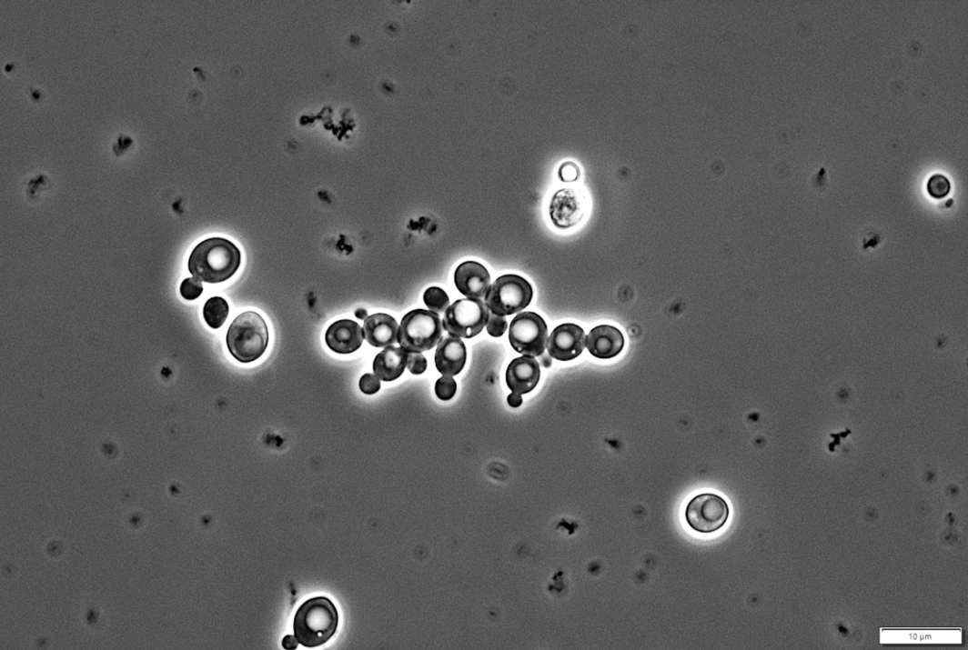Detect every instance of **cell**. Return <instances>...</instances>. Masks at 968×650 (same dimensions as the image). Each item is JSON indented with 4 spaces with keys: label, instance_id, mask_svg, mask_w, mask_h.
Listing matches in <instances>:
<instances>
[{
    "label": "cell",
    "instance_id": "obj_4",
    "mask_svg": "<svg viewBox=\"0 0 968 650\" xmlns=\"http://www.w3.org/2000/svg\"><path fill=\"white\" fill-rule=\"evenodd\" d=\"M443 331V323L438 313L416 309L403 317L398 343L408 353H422L431 350L441 342Z\"/></svg>",
    "mask_w": 968,
    "mask_h": 650
},
{
    "label": "cell",
    "instance_id": "obj_11",
    "mask_svg": "<svg viewBox=\"0 0 968 650\" xmlns=\"http://www.w3.org/2000/svg\"><path fill=\"white\" fill-rule=\"evenodd\" d=\"M458 291L468 298L486 297L491 283L490 275L483 265L467 261L459 265L454 275Z\"/></svg>",
    "mask_w": 968,
    "mask_h": 650
},
{
    "label": "cell",
    "instance_id": "obj_9",
    "mask_svg": "<svg viewBox=\"0 0 968 650\" xmlns=\"http://www.w3.org/2000/svg\"><path fill=\"white\" fill-rule=\"evenodd\" d=\"M588 200L583 191L565 187L555 192L550 203V215L554 226L569 229L583 220Z\"/></svg>",
    "mask_w": 968,
    "mask_h": 650
},
{
    "label": "cell",
    "instance_id": "obj_28",
    "mask_svg": "<svg viewBox=\"0 0 968 650\" xmlns=\"http://www.w3.org/2000/svg\"><path fill=\"white\" fill-rule=\"evenodd\" d=\"M507 401L508 404H509V405L512 407H519L523 403L522 396L515 393L508 396Z\"/></svg>",
    "mask_w": 968,
    "mask_h": 650
},
{
    "label": "cell",
    "instance_id": "obj_19",
    "mask_svg": "<svg viewBox=\"0 0 968 650\" xmlns=\"http://www.w3.org/2000/svg\"><path fill=\"white\" fill-rule=\"evenodd\" d=\"M424 303L430 311L444 313L449 306V298L442 288L431 286L424 294Z\"/></svg>",
    "mask_w": 968,
    "mask_h": 650
},
{
    "label": "cell",
    "instance_id": "obj_14",
    "mask_svg": "<svg viewBox=\"0 0 968 650\" xmlns=\"http://www.w3.org/2000/svg\"><path fill=\"white\" fill-rule=\"evenodd\" d=\"M625 345L621 331L612 325L594 327L589 334L587 347L590 353L600 359H610L619 355Z\"/></svg>",
    "mask_w": 968,
    "mask_h": 650
},
{
    "label": "cell",
    "instance_id": "obj_29",
    "mask_svg": "<svg viewBox=\"0 0 968 650\" xmlns=\"http://www.w3.org/2000/svg\"><path fill=\"white\" fill-rule=\"evenodd\" d=\"M355 315L359 320H366L368 318V311L366 309L359 308L355 312Z\"/></svg>",
    "mask_w": 968,
    "mask_h": 650
},
{
    "label": "cell",
    "instance_id": "obj_6",
    "mask_svg": "<svg viewBox=\"0 0 968 650\" xmlns=\"http://www.w3.org/2000/svg\"><path fill=\"white\" fill-rule=\"evenodd\" d=\"M490 312L480 299L456 301L445 312L443 326L455 338L472 339L489 323Z\"/></svg>",
    "mask_w": 968,
    "mask_h": 650
},
{
    "label": "cell",
    "instance_id": "obj_23",
    "mask_svg": "<svg viewBox=\"0 0 968 650\" xmlns=\"http://www.w3.org/2000/svg\"><path fill=\"white\" fill-rule=\"evenodd\" d=\"M407 367L413 375H422L428 367L427 358L421 353H408Z\"/></svg>",
    "mask_w": 968,
    "mask_h": 650
},
{
    "label": "cell",
    "instance_id": "obj_8",
    "mask_svg": "<svg viewBox=\"0 0 968 650\" xmlns=\"http://www.w3.org/2000/svg\"><path fill=\"white\" fill-rule=\"evenodd\" d=\"M548 326L545 320L535 312H522L510 325L509 341L519 354L540 356L548 345Z\"/></svg>",
    "mask_w": 968,
    "mask_h": 650
},
{
    "label": "cell",
    "instance_id": "obj_7",
    "mask_svg": "<svg viewBox=\"0 0 968 650\" xmlns=\"http://www.w3.org/2000/svg\"><path fill=\"white\" fill-rule=\"evenodd\" d=\"M731 509L721 496L706 493L693 497L688 504L685 518L694 532L710 535L720 531L728 522Z\"/></svg>",
    "mask_w": 968,
    "mask_h": 650
},
{
    "label": "cell",
    "instance_id": "obj_1",
    "mask_svg": "<svg viewBox=\"0 0 968 650\" xmlns=\"http://www.w3.org/2000/svg\"><path fill=\"white\" fill-rule=\"evenodd\" d=\"M239 249L223 237L205 239L188 258L189 273L208 284H219L230 279L239 269Z\"/></svg>",
    "mask_w": 968,
    "mask_h": 650
},
{
    "label": "cell",
    "instance_id": "obj_5",
    "mask_svg": "<svg viewBox=\"0 0 968 650\" xmlns=\"http://www.w3.org/2000/svg\"><path fill=\"white\" fill-rule=\"evenodd\" d=\"M534 291L521 276L507 275L498 278L486 295V305L493 315L510 316L522 311L531 302Z\"/></svg>",
    "mask_w": 968,
    "mask_h": 650
},
{
    "label": "cell",
    "instance_id": "obj_3",
    "mask_svg": "<svg viewBox=\"0 0 968 650\" xmlns=\"http://www.w3.org/2000/svg\"><path fill=\"white\" fill-rule=\"evenodd\" d=\"M230 354L240 364H251L260 358L269 345L267 324L254 311L242 313L230 325L227 335Z\"/></svg>",
    "mask_w": 968,
    "mask_h": 650
},
{
    "label": "cell",
    "instance_id": "obj_18",
    "mask_svg": "<svg viewBox=\"0 0 968 650\" xmlns=\"http://www.w3.org/2000/svg\"><path fill=\"white\" fill-rule=\"evenodd\" d=\"M203 315L209 327L219 329L224 325L229 315V305L227 300L222 297L208 299L205 304Z\"/></svg>",
    "mask_w": 968,
    "mask_h": 650
},
{
    "label": "cell",
    "instance_id": "obj_20",
    "mask_svg": "<svg viewBox=\"0 0 968 650\" xmlns=\"http://www.w3.org/2000/svg\"><path fill=\"white\" fill-rule=\"evenodd\" d=\"M929 195L935 199L946 197L951 191V182L942 175H933L927 184Z\"/></svg>",
    "mask_w": 968,
    "mask_h": 650
},
{
    "label": "cell",
    "instance_id": "obj_21",
    "mask_svg": "<svg viewBox=\"0 0 968 650\" xmlns=\"http://www.w3.org/2000/svg\"><path fill=\"white\" fill-rule=\"evenodd\" d=\"M204 292V286L198 278L191 277L185 279L180 285V294L187 301L198 299Z\"/></svg>",
    "mask_w": 968,
    "mask_h": 650
},
{
    "label": "cell",
    "instance_id": "obj_25",
    "mask_svg": "<svg viewBox=\"0 0 968 650\" xmlns=\"http://www.w3.org/2000/svg\"><path fill=\"white\" fill-rule=\"evenodd\" d=\"M487 325L489 335L494 336V338H499L506 332L508 323L503 316H499L492 313Z\"/></svg>",
    "mask_w": 968,
    "mask_h": 650
},
{
    "label": "cell",
    "instance_id": "obj_10",
    "mask_svg": "<svg viewBox=\"0 0 968 650\" xmlns=\"http://www.w3.org/2000/svg\"><path fill=\"white\" fill-rule=\"evenodd\" d=\"M587 346L584 329L574 324L556 327L548 340L549 355L560 361H570L582 354Z\"/></svg>",
    "mask_w": 968,
    "mask_h": 650
},
{
    "label": "cell",
    "instance_id": "obj_26",
    "mask_svg": "<svg viewBox=\"0 0 968 650\" xmlns=\"http://www.w3.org/2000/svg\"><path fill=\"white\" fill-rule=\"evenodd\" d=\"M560 177L563 182H574L580 177V168L573 162H565L560 168Z\"/></svg>",
    "mask_w": 968,
    "mask_h": 650
},
{
    "label": "cell",
    "instance_id": "obj_22",
    "mask_svg": "<svg viewBox=\"0 0 968 650\" xmlns=\"http://www.w3.org/2000/svg\"><path fill=\"white\" fill-rule=\"evenodd\" d=\"M457 392V383L450 376H443L435 384V394L443 401L451 400Z\"/></svg>",
    "mask_w": 968,
    "mask_h": 650
},
{
    "label": "cell",
    "instance_id": "obj_12",
    "mask_svg": "<svg viewBox=\"0 0 968 650\" xmlns=\"http://www.w3.org/2000/svg\"><path fill=\"white\" fill-rule=\"evenodd\" d=\"M540 365L534 356L515 358L506 371L508 388L513 393L526 395L535 390L540 380Z\"/></svg>",
    "mask_w": 968,
    "mask_h": 650
},
{
    "label": "cell",
    "instance_id": "obj_24",
    "mask_svg": "<svg viewBox=\"0 0 968 650\" xmlns=\"http://www.w3.org/2000/svg\"><path fill=\"white\" fill-rule=\"evenodd\" d=\"M381 387L379 378L372 374L363 375L359 380V390L361 393L373 395L379 392Z\"/></svg>",
    "mask_w": 968,
    "mask_h": 650
},
{
    "label": "cell",
    "instance_id": "obj_27",
    "mask_svg": "<svg viewBox=\"0 0 968 650\" xmlns=\"http://www.w3.org/2000/svg\"><path fill=\"white\" fill-rule=\"evenodd\" d=\"M282 645L286 649H296V648H297L298 642H297L296 636L287 635V636L284 637V639L282 641Z\"/></svg>",
    "mask_w": 968,
    "mask_h": 650
},
{
    "label": "cell",
    "instance_id": "obj_2",
    "mask_svg": "<svg viewBox=\"0 0 968 650\" xmlns=\"http://www.w3.org/2000/svg\"><path fill=\"white\" fill-rule=\"evenodd\" d=\"M338 610L326 596L308 599L297 610L294 619V633L298 644L318 647L327 644L338 627Z\"/></svg>",
    "mask_w": 968,
    "mask_h": 650
},
{
    "label": "cell",
    "instance_id": "obj_17",
    "mask_svg": "<svg viewBox=\"0 0 968 650\" xmlns=\"http://www.w3.org/2000/svg\"><path fill=\"white\" fill-rule=\"evenodd\" d=\"M408 355V353L401 347H386L374 360L375 375L385 382L397 380L407 367Z\"/></svg>",
    "mask_w": 968,
    "mask_h": 650
},
{
    "label": "cell",
    "instance_id": "obj_13",
    "mask_svg": "<svg viewBox=\"0 0 968 650\" xmlns=\"http://www.w3.org/2000/svg\"><path fill=\"white\" fill-rule=\"evenodd\" d=\"M365 339L359 325L351 320H341L332 324L326 333V343L330 350L341 355L358 351Z\"/></svg>",
    "mask_w": 968,
    "mask_h": 650
},
{
    "label": "cell",
    "instance_id": "obj_16",
    "mask_svg": "<svg viewBox=\"0 0 968 650\" xmlns=\"http://www.w3.org/2000/svg\"><path fill=\"white\" fill-rule=\"evenodd\" d=\"M398 329L396 319L383 313L368 317L363 325L365 339L377 348L389 347L397 344Z\"/></svg>",
    "mask_w": 968,
    "mask_h": 650
},
{
    "label": "cell",
    "instance_id": "obj_15",
    "mask_svg": "<svg viewBox=\"0 0 968 650\" xmlns=\"http://www.w3.org/2000/svg\"><path fill=\"white\" fill-rule=\"evenodd\" d=\"M467 357L465 343L461 339L449 335L439 344L437 353H435V365L444 376L452 377L463 371Z\"/></svg>",
    "mask_w": 968,
    "mask_h": 650
}]
</instances>
